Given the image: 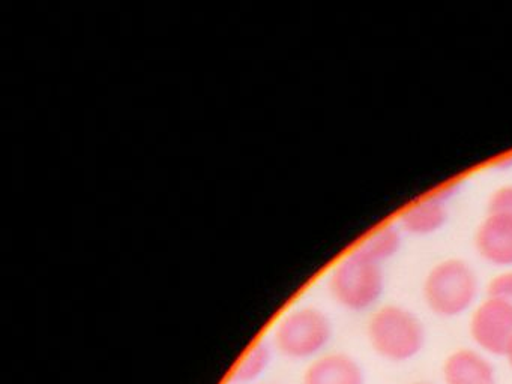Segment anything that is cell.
Here are the masks:
<instances>
[{"mask_svg":"<svg viewBox=\"0 0 512 384\" xmlns=\"http://www.w3.org/2000/svg\"><path fill=\"white\" fill-rule=\"evenodd\" d=\"M455 194V186L440 189L409 204L398 216L397 225L403 233L412 236H431L442 230L448 221V200Z\"/></svg>","mask_w":512,"mask_h":384,"instance_id":"cell-7","label":"cell"},{"mask_svg":"<svg viewBox=\"0 0 512 384\" xmlns=\"http://www.w3.org/2000/svg\"><path fill=\"white\" fill-rule=\"evenodd\" d=\"M269 339H257L244 351L226 378V384H259L274 357Z\"/></svg>","mask_w":512,"mask_h":384,"instance_id":"cell-10","label":"cell"},{"mask_svg":"<svg viewBox=\"0 0 512 384\" xmlns=\"http://www.w3.org/2000/svg\"><path fill=\"white\" fill-rule=\"evenodd\" d=\"M473 246L491 266L512 269V216L485 213L473 234Z\"/></svg>","mask_w":512,"mask_h":384,"instance_id":"cell-6","label":"cell"},{"mask_svg":"<svg viewBox=\"0 0 512 384\" xmlns=\"http://www.w3.org/2000/svg\"><path fill=\"white\" fill-rule=\"evenodd\" d=\"M485 213L512 216V183H506L491 192Z\"/></svg>","mask_w":512,"mask_h":384,"instance_id":"cell-12","label":"cell"},{"mask_svg":"<svg viewBox=\"0 0 512 384\" xmlns=\"http://www.w3.org/2000/svg\"><path fill=\"white\" fill-rule=\"evenodd\" d=\"M401 234L403 231L397 224L380 225L376 230L367 234V237H364L355 248H358L371 260L383 264L400 251L401 243H403Z\"/></svg>","mask_w":512,"mask_h":384,"instance_id":"cell-11","label":"cell"},{"mask_svg":"<svg viewBox=\"0 0 512 384\" xmlns=\"http://www.w3.org/2000/svg\"><path fill=\"white\" fill-rule=\"evenodd\" d=\"M478 293V273L463 258H445L434 264L422 285L425 305L443 318L460 317L469 311Z\"/></svg>","mask_w":512,"mask_h":384,"instance_id":"cell-2","label":"cell"},{"mask_svg":"<svg viewBox=\"0 0 512 384\" xmlns=\"http://www.w3.org/2000/svg\"><path fill=\"white\" fill-rule=\"evenodd\" d=\"M367 336L373 350L391 362H407L418 356L427 339L421 318L394 303L380 306L371 314Z\"/></svg>","mask_w":512,"mask_h":384,"instance_id":"cell-4","label":"cell"},{"mask_svg":"<svg viewBox=\"0 0 512 384\" xmlns=\"http://www.w3.org/2000/svg\"><path fill=\"white\" fill-rule=\"evenodd\" d=\"M469 330L473 342L481 350L494 356H505L512 339V306L487 296L472 312Z\"/></svg>","mask_w":512,"mask_h":384,"instance_id":"cell-5","label":"cell"},{"mask_svg":"<svg viewBox=\"0 0 512 384\" xmlns=\"http://www.w3.org/2000/svg\"><path fill=\"white\" fill-rule=\"evenodd\" d=\"M446 384H494V368L487 357L470 348L449 354L443 365Z\"/></svg>","mask_w":512,"mask_h":384,"instance_id":"cell-9","label":"cell"},{"mask_svg":"<svg viewBox=\"0 0 512 384\" xmlns=\"http://www.w3.org/2000/svg\"><path fill=\"white\" fill-rule=\"evenodd\" d=\"M487 296L496 297L512 306V269L502 270L491 279Z\"/></svg>","mask_w":512,"mask_h":384,"instance_id":"cell-13","label":"cell"},{"mask_svg":"<svg viewBox=\"0 0 512 384\" xmlns=\"http://www.w3.org/2000/svg\"><path fill=\"white\" fill-rule=\"evenodd\" d=\"M505 357L506 360H508L509 366L512 368V339L511 342H509L508 348H506Z\"/></svg>","mask_w":512,"mask_h":384,"instance_id":"cell-14","label":"cell"},{"mask_svg":"<svg viewBox=\"0 0 512 384\" xmlns=\"http://www.w3.org/2000/svg\"><path fill=\"white\" fill-rule=\"evenodd\" d=\"M302 384H365L361 365L346 353H323L308 362Z\"/></svg>","mask_w":512,"mask_h":384,"instance_id":"cell-8","label":"cell"},{"mask_svg":"<svg viewBox=\"0 0 512 384\" xmlns=\"http://www.w3.org/2000/svg\"><path fill=\"white\" fill-rule=\"evenodd\" d=\"M385 290L382 264L350 249L335 261L328 275V291L335 303L353 312L373 308Z\"/></svg>","mask_w":512,"mask_h":384,"instance_id":"cell-3","label":"cell"},{"mask_svg":"<svg viewBox=\"0 0 512 384\" xmlns=\"http://www.w3.org/2000/svg\"><path fill=\"white\" fill-rule=\"evenodd\" d=\"M413 384H428V383H413Z\"/></svg>","mask_w":512,"mask_h":384,"instance_id":"cell-15","label":"cell"},{"mask_svg":"<svg viewBox=\"0 0 512 384\" xmlns=\"http://www.w3.org/2000/svg\"><path fill=\"white\" fill-rule=\"evenodd\" d=\"M334 327L325 311L313 305L287 309L272 326L271 342L275 353L293 362H311L331 344Z\"/></svg>","mask_w":512,"mask_h":384,"instance_id":"cell-1","label":"cell"}]
</instances>
